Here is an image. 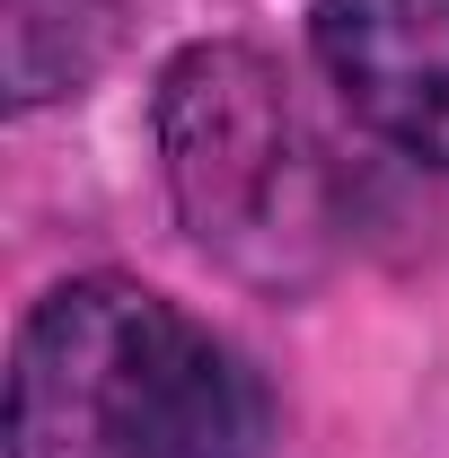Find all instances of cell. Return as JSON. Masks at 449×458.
Returning <instances> with one entry per match:
<instances>
[{
	"instance_id": "obj_1",
	"label": "cell",
	"mask_w": 449,
	"mask_h": 458,
	"mask_svg": "<svg viewBox=\"0 0 449 458\" xmlns=\"http://www.w3.org/2000/svg\"><path fill=\"white\" fill-rule=\"evenodd\" d=\"M265 432L247 352L141 274H71L9 335L0 458H265Z\"/></svg>"
},
{
	"instance_id": "obj_3",
	"label": "cell",
	"mask_w": 449,
	"mask_h": 458,
	"mask_svg": "<svg viewBox=\"0 0 449 458\" xmlns=\"http://www.w3.org/2000/svg\"><path fill=\"white\" fill-rule=\"evenodd\" d=\"M309 62L352 132L449 176V0H309Z\"/></svg>"
},
{
	"instance_id": "obj_4",
	"label": "cell",
	"mask_w": 449,
	"mask_h": 458,
	"mask_svg": "<svg viewBox=\"0 0 449 458\" xmlns=\"http://www.w3.org/2000/svg\"><path fill=\"white\" fill-rule=\"evenodd\" d=\"M132 0H0V106L45 114L80 98L123 45Z\"/></svg>"
},
{
	"instance_id": "obj_2",
	"label": "cell",
	"mask_w": 449,
	"mask_h": 458,
	"mask_svg": "<svg viewBox=\"0 0 449 458\" xmlns=\"http://www.w3.org/2000/svg\"><path fill=\"white\" fill-rule=\"evenodd\" d=\"M150 141L176 229L229 283L300 300L343 256V176L282 62L247 36H194L150 89Z\"/></svg>"
}]
</instances>
